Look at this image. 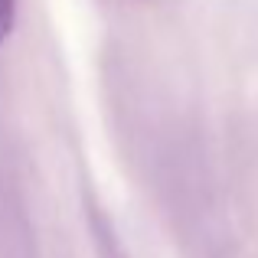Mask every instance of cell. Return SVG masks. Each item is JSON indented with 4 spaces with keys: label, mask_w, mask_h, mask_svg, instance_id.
I'll return each instance as SVG.
<instances>
[{
    "label": "cell",
    "mask_w": 258,
    "mask_h": 258,
    "mask_svg": "<svg viewBox=\"0 0 258 258\" xmlns=\"http://www.w3.org/2000/svg\"><path fill=\"white\" fill-rule=\"evenodd\" d=\"M13 23H17V0H0V46L10 39Z\"/></svg>",
    "instance_id": "1"
}]
</instances>
